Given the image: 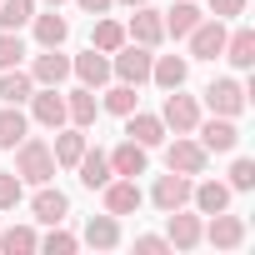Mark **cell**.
Listing matches in <instances>:
<instances>
[{"label": "cell", "mask_w": 255, "mask_h": 255, "mask_svg": "<svg viewBox=\"0 0 255 255\" xmlns=\"http://www.w3.org/2000/svg\"><path fill=\"white\" fill-rule=\"evenodd\" d=\"M15 150H20V155H15V175H20V180H30V185H50V180H55V155H50L45 140L25 135Z\"/></svg>", "instance_id": "obj_1"}, {"label": "cell", "mask_w": 255, "mask_h": 255, "mask_svg": "<svg viewBox=\"0 0 255 255\" xmlns=\"http://www.w3.org/2000/svg\"><path fill=\"white\" fill-rule=\"evenodd\" d=\"M150 45H120L115 60H110V75H120L125 85H145L150 80Z\"/></svg>", "instance_id": "obj_2"}, {"label": "cell", "mask_w": 255, "mask_h": 255, "mask_svg": "<svg viewBox=\"0 0 255 255\" xmlns=\"http://www.w3.org/2000/svg\"><path fill=\"white\" fill-rule=\"evenodd\" d=\"M160 120L170 125L175 135H190L195 125H200V105H195V95H180V90H170V95H165V110H160Z\"/></svg>", "instance_id": "obj_3"}, {"label": "cell", "mask_w": 255, "mask_h": 255, "mask_svg": "<svg viewBox=\"0 0 255 255\" xmlns=\"http://www.w3.org/2000/svg\"><path fill=\"white\" fill-rule=\"evenodd\" d=\"M205 105H210L215 115L235 120V115L245 110V85H240V80H210V85H205Z\"/></svg>", "instance_id": "obj_4"}, {"label": "cell", "mask_w": 255, "mask_h": 255, "mask_svg": "<svg viewBox=\"0 0 255 255\" xmlns=\"http://www.w3.org/2000/svg\"><path fill=\"white\" fill-rule=\"evenodd\" d=\"M150 200H155V210H185V200H190V175H180V170H170V175H160L155 180V190H150Z\"/></svg>", "instance_id": "obj_5"}, {"label": "cell", "mask_w": 255, "mask_h": 255, "mask_svg": "<svg viewBox=\"0 0 255 255\" xmlns=\"http://www.w3.org/2000/svg\"><path fill=\"white\" fill-rule=\"evenodd\" d=\"M200 240H210V245H220V250H235V245L245 240V220H240V215L215 210V215H210V225L200 230Z\"/></svg>", "instance_id": "obj_6"}, {"label": "cell", "mask_w": 255, "mask_h": 255, "mask_svg": "<svg viewBox=\"0 0 255 255\" xmlns=\"http://www.w3.org/2000/svg\"><path fill=\"white\" fill-rule=\"evenodd\" d=\"M100 190H105V210H110V215H135V210H140V200H145V195H140V185H135L130 175H125V180H105Z\"/></svg>", "instance_id": "obj_7"}, {"label": "cell", "mask_w": 255, "mask_h": 255, "mask_svg": "<svg viewBox=\"0 0 255 255\" xmlns=\"http://www.w3.org/2000/svg\"><path fill=\"white\" fill-rule=\"evenodd\" d=\"M225 50V20H200L190 30V55L195 60H215Z\"/></svg>", "instance_id": "obj_8"}, {"label": "cell", "mask_w": 255, "mask_h": 255, "mask_svg": "<svg viewBox=\"0 0 255 255\" xmlns=\"http://www.w3.org/2000/svg\"><path fill=\"white\" fill-rule=\"evenodd\" d=\"M65 75H70V55H60V45H45L35 55V65H30V80L35 85H60Z\"/></svg>", "instance_id": "obj_9"}, {"label": "cell", "mask_w": 255, "mask_h": 255, "mask_svg": "<svg viewBox=\"0 0 255 255\" xmlns=\"http://www.w3.org/2000/svg\"><path fill=\"white\" fill-rule=\"evenodd\" d=\"M30 115L45 125V130H60V125L70 120L65 115V95H55V85H45L40 95H30Z\"/></svg>", "instance_id": "obj_10"}, {"label": "cell", "mask_w": 255, "mask_h": 255, "mask_svg": "<svg viewBox=\"0 0 255 255\" xmlns=\"http://www.w3.org/2000/svg\"><path fill=\"white\" fill-rule=\"evenodd\" d=\"M165 165H170V170H180V175H200V170H205V145L180 135V140L165 150Z\"/></svg>", "instance_id": "obj_11"}, {"label": "cell", "mask_w": 255, "mask_h": 255, "mask_svg": "<svg viewBox=\"0 0 255 255\" xmlns=\"http://www.w3.org/2000/svg\"><path fill=\"white\" fill-rule=\"evenodd\" d=\"M195 130H200V145H205V155L215 150V155H225V150H235L240 145V130H235V125L220 115V120H205V125H195Z\"/></svg>", "instance_id": "obj_12"}, {"label": "cell", "mask_w": 255, "mask_h": 255, "mask_svg": "<svg viewBox=\"0 0 255 255\" xmlns=\"http://www.w3.org/2000/svg\"><path fill=\"white\" fill-rule=\"evenodd\" d=\"M125 35H130L135 45H160V40H165V20H160L155 10H145V5H135V15H130V25H125Z\"/></svg>", "instance_id": "obj_13"}, {"label": "cell", "mask_w": 255, "mask_h": 255, "mask_svg": "<svg viewBox=\"0 0 255 255\" xmlns=\"http://www.w3.org/2000/svg\"><path fill=\"white\" fill-rule=\"evenodd\" d=\"M125 135L150 150V145L165 140V120H160V115H135V110H130V115H125Z\"/></svg>", "instance_id": "obj_14"}, {"label": "cell", "mask_w": 255, "mask_h": 255, "mask_svg": "<svg viewBox=\"0 0 255 255\" xmlns=\"http://www.w3.org/2000/svg\"><path fill=\"white\" fill-rule=\"evenodd\" d=\"M70 70H75V75H80V85H90V90L110 80V60H105V50H95V45H90L85 55H75V60H70Z\"/></svg>", "instance_id": "obj_15"}, {"label": "cell", "mask_w": 255, "mask_h": 255, "mask_svg": "<svg viewBox=\"0 0 255 255\" xmlns=\"http://www.w3.org/2000/svg\"><path fill=\"white\" fill-rule=\"evenodd\" d=\"M30 210H35V220H40V225H60V220L70 215V200H65V190L40 185V195L30 200Z\"/></svg>", "instance_id": "obj_16"}, {"label": "cell", "mask_w": 255, "mask_h": 255, "mask_svg": "<svg viewBox=\"0 0 255 255\" xmlns=\"http://www.w3.org/2000/svg\"><path fill=\"white\" fill-rule=\"evenodd\" d=\"M185 75H190V60H180V55H160V60H150V80H155L160 90H180Z\"/></svg>", "instance_id": "obj_17"}, {"label": "cell", "mask_w": 255, "mask_h": 255, "mask_svg": "<svg viewBox=\"0 0 255 255\" xmlns=\"http://www.w3.org/2000/svg\"><path fill=\"white\" fill-rule=\"evenodd\" d=\"M75 170H80V185H85V190H100V185H105V180L115 175V170H110V155H105V150H85V155L75 160Z\"/></svg>", "instance_id": "obj_18"}, {"label": "cell", "mask_w": 255, "mask_h": 255, "mask_svg": "<svg viewBox=\"0 0 255 255\" xmlns=\"http://www.w3.org/2000/svg\"><path fill=\"white\" fill-rule=\"evenodd\" d=\"M65 115L80 125V130H85V125H95V115H100V100H95V90H90V85L70 90V95H65Z\"/></svg>", "instance_id": "obj_19"}, {"label": "cell", "mask_w": 255, "mask_h": 255, "mask_svg": "<svg viewBox=\"0 0 255 255\" xmlns=\"http://www.w3.org/2000/svg\"><path fill=\"white\" fill-rule=\"evenodd\" d=\"M190 200H195L200 215H215V210L230 205V185H220V180H200V185H190Z\"/></svg>", "instance_id": "obj_20"}, {"label": "cell", "mask_w": 255, "mask_h": 255, "mask_svg": "<svg viewBox=\"0 0 255 255\" xmlns=\"http://www.w3.org/2000/svg\"><path fill=\"white\" fill-rule=\"evenodd\" d=\"M85 245H95V250H115V245H120V225H115L110 210L85 220Z\"/></svg>", "instance_id": "obj_21"}, {"label": "cell", "mask_w": 255, "mask_h": 255, "mask_svg": "<svg viewBox=\"0 0 255 255\" xmlns=\"http://www.w3.org/2000/svg\"><path fill=\"white\" fill-rule=\"evenodd\" d=\"M200 230H205L200 215H180V210H170V235H165V240H170L175 250H195V245H200Z\"/></svg>", "instance_id": "obj_22"}, {"label": "cell", "mask_w": 255, "mask_h": 255, "mask_svg": "<svg viewBox=\"0 0 255 255\" xmlns=\"http://www.w3.org/2000/svg\"><path fill=\"white\" fill-rule=\"evenodd\" d=\"M110 170L115 175H145V145H135V140H125V145H115L110 150Z\"/></svg>", "instance_id": "obj_23"}, {"label": "cell", "mask_w": 255, "mask_h": 255, "mask_svg": "<svg viewBox=\"0 0 255 255\" xmlns=\"http://www.w3.org/2000/svg\"><path fill=\"white\" fill-rule=\"evenodd\" d=\"M50 155H55V165L75 170V160L85 155V130H80V125H75V130H60V135H55V145H50Z\"/></svg>", "instance_id": "obj_24"}, {"label": "cell", "mask_w": 255, "mask_h": 255, "mask_svg": "<svg viewBox=\"0 0 255 255\" xmlns=\"http://www.w3.org/2000/svg\"><path fill=\"white\" fill-rule=\"evenodd\" d=\"M235 70H250L255 65V30H235V35H225V50H220Z\"/></svg>", "instance_id": "obj_25"}, {"label": "cell", "mask_w": 255, "mask_h": 255, "mask_svg": "<svg viewBox=\"0 0 255 255\" xmlns=\"http://www.w3.org/2000/svg\"><path fill=\"white\" fill-rule=\"evenodd\" d=\"M25 135H30V125H25L20 105H5V110H0V150H15Z\"/></svg>", "instance_id": "obj_26"}, {"label": "cell", "mask_w": 255, "mask_h": 255, "mask_svg": "<svg viewBox=\"0 0 255 255\" xmlns=\"http://www.w3.org/2000/svg\"><path fill=\"white\" fill-rule=\"evenodd\" d=\"M30 25H35V40H40V50L45 45H65V35H70V20L65 15H30Z\"/></svg>", "instance_id": "obj_27"}, {"label": "cell", "mask_w": 255, "mask_h": 255, "mask_svg": "<svg viewBox=\"0 0 255 255\" xmlns=\"http://www.w3.org/2000/svg\"><path fill=\"white\" fill-rule=\"evenodd\" d=\"M30 95H35V80H30V75H20L15 65L0 75V100H5V105H25Z\"/></svg>", "instance_id": "obj_28"}, {"label": "cell", "mask_w": 255, "mask_h": 255, "mask_svg": "<svg viewBox=\"0 0 255 255\" xmlns=\"http://www.w3.org/2000/svg\"><path fill=\"white\" fill-rule=\"evenodd\" d=\"M200 20H205V15L190 5V0H180V5H170V10H165V35H175V40H180V35H190Z\"/></svg>", "instance_id": "obj_29"}, {"label": "cell", "mask_w": 255, "mask_h": 255, "mask_svg": "<svg viewBox=\"0 0 255 255\" xmlns=\"http://www.w3.org/2000/svg\"><path fill=\"white\" fill-rule=\"evenodd\" d=\"M35 15V0H0V30H20Z\"/></svg>", "instance_id": "obj_30"}, {"label": "cell", "mask_w": 255, "mask_h": 255, "mask_svg": "<svg viewBox=\"0 0 255 255\" xmlns=\"http://www.w3.org/2000/svg\"><path fill=\"white\" fill-rule=\"evenodd\" d=\"M90 45H95V50H105V55H115V50L125 45V25H120V20H95Z\"/></svg>", "instance_id": "obj_31"}, {"label": "cell", "mask_w": 255, "mask_h": 255, "mask_svg": "<svg viewBox=\"0 0 255 255\" xmlns=\"http://www.w3.org/2000/svg\"><path fill=\"white\" fill-rule=\"evenodd\" d=\"M35 245H40V235H35L30 225H10V230H0V250H10V255H15V250H35Z\"/></svg>", "instance_id": "obj_32"}, {"label": "cell", "mask_w": 255, "mask_h": 255, "mask_svg": "<svg viewBox=\"0 0 255 255\" xmlns=\"http://www.w3.org/2000/svg\"><path fill=\"white\" fill-rule=\"evenodd\" d=\"M135 100H140V95H135V85H125V80H120L115 90H105V110H110V115H130V110H135Z\"/></svg>", "instance_id": "obj_33"}, {"label": "cell", "mask_w": 255, "mask_h": 255, "mask_svg": "<svg viewBox=\"0 0 255 255\" xmlns=\"http://www.w3.org/2000/svg\"><path fill=\"white\" fill-rule=\"evenodd\" d=\"M20 60H25L20 35H15V30H0V70H10V65H20Z\"/></svg>", "instance_id": "obj_34"}, {"label": "cell", "mask_w": 255, "mask_h": 255, "mask_svg": "<svg viewBox=\"0 0 255 255\" xmlns=\"http://www.w3.org/2000/svg\"><path fill=\"white\" fill-rule=\"evenodd\" d=\"M15 205H20V175L0 170V210H15Z\"/></svg>", "instance_id": "obj_35"}, {"label": "cell", "mask_w": 255, "mask_h": 255, "mask_svg": "<svg viewBox=\"0 0 255 255\" xmlns=\"http://www.w3.org/2000/svg\"><path fill=\"white\" fill-rule=\"evenodd\" d=\"M230 190H255V160L240 155V160L230 165Z\"/></svg>", "instance_id": "obj_36"}, {"label": "cell", "mask_w": 255, "mask_h": 255, "mask_svg": "<svg viewBox=\"0 0 255 255\" xmlns=\"http://www.w3.org/2000/svg\"><path fill=\"white\" fill-rule=\"evenodd\" d=\"M75 245H80V240H75V235H65V230H50V235H45V250H50V255H70Z\"/></svg>", "instance_id": "obj_37"}, {"label": "cell", "mask_w": 255, "mask_h": 255, "mask_svg": "<svg viewBox=\"0 0 255 255\" xmlns=\"http://www.w3.org/2000/svg\"><path fill=\"white\" fill-rule=\"evenodd\" d=\"M135 250H140V255H160V250H170V240H165V235H140Z\"/></svg>", "instance_id": "obj_38"}, {"label": "cell", "mask_w": 255, "mask_h": 255, "mask_svg": "<svg viewBox=\"0 0 255 255\" xmlns=\"http://www.w3.org/2000/svg\"><path fill=\"white\" fill-rule=\"evenodd\" d=\"M210 10H215V20H230L245 10V0H210Z\"/></svg>", "instance_id": "obj_39"}, {"label": "cell", "mask_w": 255, "mask_h": 255, "mask_svg": "<svg viewBox=\"0 0 255 255\" xmlns=\"http://www.w3.org/2000/svg\"><path fill=\"white\" fill-rule=\"evenodd\" d=\"M80 10H90V15H105V10H110V0H80Z\"/></svg>", "instance_id": "obj_40"}, {"label": "cell", "mask_w": 255, "mask_h": 255, "mask_svg": "<svg viewBox=\"0 0 255 255\" xmlns=\"http://www.w3.org/2000/svg\"><path fill=\"white\" fill-rule=\"evenodd\" d=\"M120 5H130V10H135V5H145V0H120Z\"/></svg>", "instance_id": "obj_41"}, {"label": "cell", "mask_w": 255, "mask_h": 255, "mask_svg": "<svg viewBox=\"0 0 255 255\" xmlns=\"http://www.w3.org/2000/svg\"><path fill=\"white\" fill-rule=\"evenodd\" d=\"M50 5H60V0H50Z\"/></svg>", "instance_id": "obj_42"}]
</instances>
